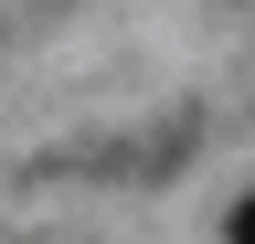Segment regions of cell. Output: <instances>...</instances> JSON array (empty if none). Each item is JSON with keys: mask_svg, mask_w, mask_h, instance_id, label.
<instances>
[{"mask_svg": "<svg viewBox=\"0 0 255 244\" xmlns=\"http://www.w3.org/2000/svg\"><path fill=\"white\" fill-rule=\"evenodd\" d=\"M223 234H234V244H255V191L234 202V223H223Z\"/></svg>", "mask_w": 255, "mask_h": 244, "instance_id": "6da1fadb", "label": "cell"}]
</instances>
